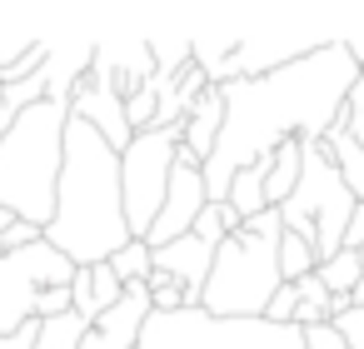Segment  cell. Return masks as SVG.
<instances>
[{
	"mask_svg": "<svg viewBox=\"0 0 364 349\" xmlns=\"http://www.w3.org/2000/svg\"><path fill=\"white\" fill-rule=\"evenodd\" d=\"M299 344H304V349H344L339 334H334V324H309V329H299Z\"/></svg>",
	"mask_w": 364,
	"mask_h": 349,
	"instance_id": "25",
	"label": "cell"
},
{
	"mask_svg": "<svg viewBox=\"0 0 364 349\" xmlns=\"http://www.w3.org/2000/svg\"><path fill=\"white\" fill-rule=\"evenodd\" d=\"M95 60V36H65V41H46V65H41V80H46V100H70V90L80 85V75L90 70Z\"/></svg>",
	"mask_w": 364,
	"mask_h": 349,
	"instance_id": "12",
	"label": "cell"
},
{
	"mask_svg": "<svg viewBox=\"0 0 364 349\" xmlns=\"http://www.w3.org/2000/svg\"><path fill=\"white\" fill-rule=\"evenodd\" d=\"M105 264H110V274H115L120 284H145V279H150V269H155V264H150V245H145V240L120 245Z\"/></svg>",
	"mask_w": 364,
	"mask_h": 349,
	"instance_id": "21",
	"label": "cell"
},
{
	"mask_svg": "<svg viewBox=\"0 0 364 349\" xmlns=\"http://www.w3.org/2000/svg\"><path fill=\"white\" fill-rule=\"evenodd\" d=\"M349 304H364V274H359V284L349 289Z\"/></svg>",
	"mask_w": 364,
	"mask_h": 349,
	"instance_id": "30",
	"label": "cell"
},
{
	"mask_svg": "<svg viewBox=\"0 0 364 349\" xmlns=\"http://www.w3.org/2000/svg\"><path fill=\"white\" fill-rule=\"evenodd\" d=\"M314 245L309 240H299V235H289V230H279V279L284 284H294V279H304V274H314Z\"/></svg>",
	"mask_w": 364,
	"mask_h": 349,
	"instance_id": "20",
	"label": "cell"
},
{
	"mask_svg": "<svg viewBox=\"0 0 364 349\" xmlns=\"http://www.w3.org/2000/svg\"><path fill=\"white\" fill-rule=\"evenodd\" d=\"M11 225H16V215H11V210H0V254H6V230H11Z\"/></svg>",
	"mask_w": 364,
	"mask_h": 349,
	"instance_id": "29",
	"label": "cell"
},
{
	"mask_svg": "<svg viewBox=\"0 0 364 349\" xmlns=\"http://www.w3.org/2000/svg\"><path fill=\"white\" fill-rule=\"evenodd\" d=\"M220 125H225V100H220V90L210 85V90L190 105V115L180 120V145L205 165L210 150H215V140H220Z\"/></svg>",
	"mask_w": 364,
	"mask_h": 349,
	"instance_id": "14",
	"label": "cell"
},
{
	"mask_svg": "<svg viewBox=\"0 0 364 349\" xmlns=\"http://www.w3.org/2000/svg\"><path fill=\"white\" fill-rule=\"evenodd\" d=\"M41 240L55 254H65L75 269L105 264L120 245H130L125 210H120V155L75 115L65 120L55 215L41 230Z\"/></svg>",
	"mask_w": 364,
	"mask_h": 349,
	"instance_id": "2",
	"label": "cell"
},
{
	"mask_svg": "<svg viewBox=\"0 0 364 349\" xmlns=\"http://www.w3.org/2000/svg\"><path fill=\"white\" fill-rule=\"evenodd\" d=\"M354 254H359V269H364V245H359V249H354Z\"/></svg>",
	"mask_w": 364,
	"mask_h": 349,
	"instance_id": "32",
	"label": "cell"
},
{
	"mask_svg": "<svg viewBox=\"0 0 364 349\" xmlns=\"http://www.w3.org/2000/svg\"><path fill=\"white\" fill-rule=\"evenodd\" d=\"M120 294H125V284L110 274V264H85V269L70 274V309H75L85 324H95Z\"/></svg>",
	"mask_w": 364,
	"mask_h": 349,
	"instance_id": "13",
	"label": "cell"
},
{
	"mask_svg": "<svg viewBox=\"0 0 364 349\" xmlns=\"http://www.w3.org/2000/svg\"><path fill=\"white\" fill-rule=\"evenodd\" d=\"M279 215L264 210L230 230L215 245L210 279L200 289V309L210 319H264L269 294L284 284L279 279Z\"/></svg>",
	"mask_w": 364,
	"mask_h": 349,
	"instance_id": "4",
	"label": "cell"
},
{
	"mask_svg": "<svg viewBox=\"0 0 364 349\" xmlns=\"http://www.w3.org/2000/svg\"><path fill=\"white\" fill-rule=\"evenodd\" d=\"M210 259H215V249L205 240H195V235H180V240L150 249V264L185 289V309H200V289L210 279Z\"/></svg>",
	"mask_w": 364,
	"mask_h": 349,
	"instance_id": "11",
	"label": "cell"
},
{
	"mask_svg": "<svg viewBox=\"0 0 364 349\" xmlns=\"http://www.w3.org/2000/svg\"><path fill=\"white\" fill-rule=\"evenodd\" d=\"M205 205H210V200H205V180H200V160H195L185 145H175L170 185H165V200H160V215H155V225H150L145 245H150V249H160V245H170V240L190 235V225H195V215H200Z\"/></svg>",
	"mask_w": 364,
	"mask_h": 349,
	"instance_id": "8",
	"label": "cell"
},
{
	"mask_svg": "<svg viewBox=\"0 0 364 349\" xmlns=\"http://www.w3.org/2000/svg\"><path fill=\"white\" fill-rule=\"evenodd\" d=\"M90 65L120 90V100L155 80V60H150L145 36H95V60Z\"/></svg>",
	"mask_w": 364,
	"mask_h": 349,
	"instance_id": "10",
	"label": "cell"
},
{
	"mask_svg": "<svg viewBox=\"0 0 364 349\" xmlns=\"http://www.w3.org/2000/svg\"><path fill=\"white\" fill-rule=\"evenodd\" d=\"M354 205H359V200L344 190V180H339V170L329 165L324 145H319V140H304L299 180H294L289 200L274 210L279 225H284L289 235L309 240V245H314V259L324 264L329 254H339V240H344V225H349Z\"/></svg>",
	"mask_w": 364,
	"mask_h": 349,
	"instance_id": "6",
	"label": "cell"
},
{
	"mask_svg": "<svg viewBox=\"0 0 364 349\" xmlns=\"http://www.w3.org/2000/svg\"><path fill=\"white\" fill-rule=\"evenodd\" d=\"M150 60H155V80H175L180 70H190V36H145Z\"/></svg>",
	"mask_w": 364,
	"mask_h": 349,
	"instance_id": "18",
	"label": "cell"
},
{
	"mask_svg": "<svg viewBox=\"0 0 364 349\" xmlns=\"http://www.w3.org/2000/svg\"><path fill=\"white\" fill-rule=\"evenodd\" d=\"M364 245V200L354 205V215H349V225H344V240H339V249H359Z\"/></svg>",
	"mask_w": 364,
	"mask_h": 349,
	"instance_id": "27",
	"label": "cell"
},
{
	"mask_svg": "<svg viewBox=\"0 0 364 349\" xmlns=\"http://www.w3.org/2000/svg\"><path fill=\"white\" fill-rule=\"evenodd\" d=\"M264 324H294V289H289V284H279V289L269 294V304H264Z\"/></svg>",
	"mask_w": 364,
	"mask_h": 349,
	"instance_id": "24",
	"label": "cell"
},
{
	"mask_svg": "<svg viewBox=\"0 0 364 349\" xmlns=\"http://www.w3.org/2000/svg\"><path fill=\"white\" fill-rule=\"evenodd\" d=\"M125 125H130V135L155 125V85H140L135 95H125Z\"/></svg>",
	"mask_w": 364,
	"mask_h": 349,
	"instance_id": "22",
	"label": "cell"
},
{
	"mask_svg": "<svg viewBox=\"0 0 364 349\" xmlns=\"http://www.w3.org/2000/svg\"><path fill=\"white\" fill-rule=\"evenodd\" d=\"M70 309V284H55V289H41L36 304H31V319H55Z\"/></svg>",
	"mask_w": 364,
	"mask_h": 349,
	"instance_id": "23",
	"label": "cell"
},
{
	"mask_svg": "<svg viewBox=\"0 0 364 349\" xmlns=\"http://www.w3.org/2000/svg\"><path fill=\"white\" fill-rule=\"evenodd\" d=\"M319 145H324V155H329V165L339 170V180H344V190L354 195V200H364V145H354L344 130H324L319 135Z\"/></svg>",
	"mask_w": 364,
	"mask_h": 349,
	"instance_id": "15",
	"label": "cell"
},
{
	"mask_svg": "<svg viewBox=\"0 0 364 349\" xmlns=\"http://www.w3.org/2000/svg\"><path fill=\"white\" fill-rule=\"evenodd\" d=\"M85 334H90V324L75 309H65L55 319H36V344L31 349H80Z\"/></svg>",
	"mask_w": 364,
	"mask_h": 349,
	"instance_id": "17",
	"label": "cell"
},
{
	"mask_svg": "<svg viewBox=\"0 0 364 349\" xmlns=\"http://www.w3.org/2000/svg\"><path fill=\"white\" fill-rule=\"evenodd\" d=\"M359 75L364 70L349 60L344 41L334 36L329 45H319V50L269 70V75L215 85L225 100V125H220L210 160L200 165L205 200L220 205L230 180L245 165L264 160L279 140H319L334 125V115H339V105Z\"/></svg>",
	"mask_w": 364,
	"mask_h": 349,
	"instance_id": "1",
	"label": "cell"
},
{
	"mask_svg": "<svg viewBox=\"0 0 364 349\" xmlns=\"http://www.w3.org/2000/svg\"><path fill=\"white\" fill-rule=\"evenodd\" d=\"M11 120H16V115L6 110V100H0V135H6V130H11Z\"/></svg>",
	"mask_w": 364,
	"mask_h": 349,
	"instance_id": "31",
	"label": "cell"
},
{
	"mask_svg": "<svg viewBox=\"0 0 364 349\" xmlns=\"http://www.w3.org/2000/svg\"><path fill=\"white\" fill-rule=\"evenodd\" d=\"M225 205L235 210V220H240V225L269 210V205H264V160L245 165V170L230 180V190H225Z\"/></svg>",
	"mask_w": 364,
	"mask_h": 349,
	"instance_id": "16",
	"label": "cell"
},
{
	"mask_svg": "<svg viewBox=\"0 0 364 349\" xmlns=\"http://www.w3.org/2000/svg\"><path fill=\"white\" fill-rule=\"evenodd\" d=\"M359 274H364V269H359V254H354V249H339V254H329L324 264H314V279H319L329 294H344V299H349V289L359 284Z\"/></svg>",
	"mask_w": 364,
	"mask_h": 349,
	"instance_id": "19",
	"label": "cell"
},
{
	"mask_svg": "<svg viewBox=\"0 0 364 349\" xmlns=\"http://www.w3.org/2000/svg\"><path fill=\"white\" fill-rule=\"evenodd\" d=\"M31 41H36V36H0V75H6V70L31 50Z\"/></svg>",
	"mask_w": 364,
	"mask_h": 349,
	"instance_id": "26",
	"label": "cell"
},
{
	"mask_svg": "<svg viewBox=\"0 0 364 349\" xmlns=\"http://www.w3.org/2000/svg\"><path fill=\"white\" fill-rule=\"evenodd\" d=\"M175 145H180V130H140L120 150V210H125L130 240H145L155 215H160L170 165H175Z\"/></svg>",
	"mask_w": 364,
	"mask_h": 349,
	"instance_id": "7",
	"label": "cell"
},
{
	"mask_svg": "<svg viewBox=\"0 0 364 349\" xmlns=\"http://www.w3.org/2000/svg\"><path fill=\"white\" fill-rule=\"evenodd\" d=\"M31 344H36V319L16 324L11 334H0V349H31Z\"/></svg>",
	"mask_w": 364,
	"mask_h": 349,
	"instance_id": "28",
	"label": "cell"
},
{
	"mask_svg": "<svg viewBox=\"0 0 364 349\" xmlns=\"http://www.w3.org/2000/svg\"><path fill=\"white\" fill-rule=\"evenodd\" d=\"M70 105L41 100L11 120L0 135V210L46 230L55 215V180H60V145H65Z\"/></svg>",
	"mask_w": 364,
	"mask_h": 349,
	"instance_id": "3",
	"label": "cell"
},
{
	"mask_svg": "<svg viewBox=\"0 0 364 349\" xmlns=\"http://www.w3.org/2000/svg\"><path fill=\"white\" fill-rule=\"evenodd\" d=\"M65 105H70V115H75V120H85V125H90V130H95V135H100L110 150H115V155L130 145L125 100H120V90H115V85H110V80H105L95 65L80 75V85L70 90V100H65Z\"/></svg>",
	"mask_w": 364,
	"mask_h": 349,
	"instance_id": "9",
	"label": "cell"
},
{
	"mask_svg": "<svg viewBox=\"0 0 364 349\" xmlns=\"http://www.w3.org/2000/svg\"><path fill=\"white\" fill-rule=\"evenodd\" d=\"M334 36L324 31H299V26H255V31H200L190 36V65L210 80V85H230V80H255L269 75L319 45H329Z\"/></svg>",
	"mask_w": 364,
	"mask_h": 349,
	"instance_id": "5",
	"label": "cell"
}]
</instances>
